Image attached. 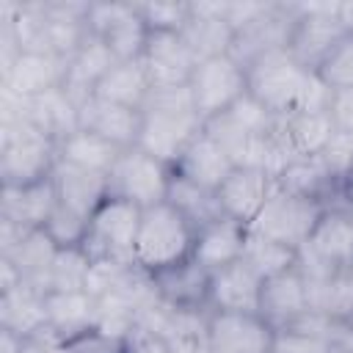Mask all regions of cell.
<instances>
[{
  "instance_id": "obj_36",
  "label": "cell",
  "mask_w": 353,
  "mask_h": 353,
  "mask_svg": "<svg viewBox=\"0 0 353 353\" xmlns=\"http://www.w3.org/2000/svg\"><path fill=\"white\" fill-rule=\"evenodd\" d=\"M91 276V259L83 248H58L55 262L50 268V290H85Z\"/></svg>"
},
{
  "instance_id": "obj_5",
  "label": "cell",
  "mask_w": 353,
  "mask_h": 353,
  "mask_svg": "<svg viewBox=\"0 0 353 353\" xmlns=\"http://www.w3.org/2000/svg\"><path fill=\"white\" fill-rule=\"evenodd\" d=\"M143 210L108 196L94 215L88 218V234L83 243V251L91 262H119V265H135V237L141 229Z\"/></svg>"
},
{
  "instance_id": "obj_8",
  "label": "cell",
  "mask_w": 353,
  "mask_h": 353,
  "mask_svg": "<svg viewBox=\"0 0 353 353\" xmlns=\"http://www.w3.org/2000/svg\"><path fill=\"white\" fill-rule=\"evenodd\" d=\"M298 268L306 279L353 268V212L347 207L331 204L323 212L312 237L298 251Z\"/></svg>"
},
{
  "instance_id": "obj_32",
  "label": "cell",
  "mask_w": 353,
  "mask_h": 353,
  "mask_svg": "<svg viewBox=\"0 0 353 353\" xmlns=\"http://www.w3.org/2000/svg\"><path fill=\"white\" fill-rule=\"evenodd\" d=\"M121 154V149L88 130H74L69 138H63L58 143V163L88 171V174H99L108 176V171L113 168L116 157Z\"/></svg>"
},
{
  "instance_id": "obj_44",
  "label": "cell",
  "mask_w": 353,
  "mask_h": 353,
  "mask_svg": "<svg viewBox=\"0 0 353 353\" xmlns=\"http://www.w3.org/2000/svg\"><path fill=\"white\" fill-rule=\"evenodd\" d=\"M328 113H331V121H334L336 130L353 135V88L334 91V94H331Z\"/></svg>"
},
{
  "instance_id": "obj_26",
  "label": "cell",
  "mask_w": 353,
  "mask_h": 353,
  "mask_svg": "<svg viewBox=\"0 0 353 353\" xmlns=\"http://www.w3.org/2000/svg\"><path fill=\"white\" fill-rule=\"evenodd\" d=\"M113 63H116V58H113L110 47L105 44V39L88 36V39L83 41V47L69 58L63 91H66L77 105H83L85 99L94 97L97 83L105 77V72H108Z\"/></svg>"
},
{
  "instance_id": "obj_16",
  "label": "cell",
  "mask_w": 353,
  "mask_h": 353,
  "mask_svg": "<svg viewBox=\"0 0 353 353\" xmlns=\"http://www.w3.org/2000/svg\"><path fill=\"white\" fill-rule=\"evenodd\" d=\"M14 102H17V110L11 116L28 121L30 127H36L41 135H47L55 143H61L74 130H80V105L63 91V85L50 88L39 97H30V99L14 97Z\"/></svg>"
},
{
  "instance_id": "obj_4",
  "label": "cell",
  "mask_w": 353,
  "mask_h": 353,
  "mask_svg": "<svg viewBox=\"0 0 353 353\" xmlns=\"http://www.w3.org/2000/svg\"><path fill=\"white\" fill-rule=\"evenodd\" d=\"M58 163V143L41 135L28 121L8 116L3 124L0 179L8 188L36 185L52 176Z\"/></svg>"
},
{
  "instance_id": "obj_27",
  "label": "cell",
  "mask_w": 353,
  "mask_h": 353,
  "mask_svg": "<svg viewBox=\"0 0 353 353\" xmlns=\"http://www.w3.org/2000/svg\"><path fill=\"white\" fill-rule=\"evenodd\" d=\"M44 290L19 281L11 290L0 292V328L17 334V336H30L41 328H47V309H44Z\"/></svg>"
},
{
  "instance_id": "obj_31",
  "label": "cell",
  "mask_w": 353,
  "mask_h": 353,
  "mask_svg": "<svg viewBox=\"0 0 353 353\" xmlns=\"http://www.w3.org/2000/svg\"><path fill=\"white\" fill-rule=\"evenodd\" d=\"M55 254H58V245L47 237L44 229H33V232H25L3 256L11 259V265L19 270L22 281L39 287L47 292V281H50V268L55 262Z\"/></svg>"
},
{
  "instance_id": "obj_37",
  "label": "cell",
  "mask_w": 353,
  "mask_h": 353,
  "mask_svg": "<svg viewBox=\"0 0 353 353\" xmlns=\"http://www.w3.org/2000/svg\"><path fill=\"white\" fill-rule=\"evenodd\" d=\"M317 157L325 165L336 190L345 193L347 185L353 182V135L342 132V130H334V135L328 138V143L323 146V152Z\"/></svg>"
},
{
  "instance_id": "obj_25",
  "label": "cell",
  "mask_w": 353,
  "mask_h": 353,
  "mask_svg": "<svg viewBox=\"0 0 353 353\" xmlns=\"http://www.w3.org/2000/svg\"><path fill=\"white\" fill-rule=\"evenodd\" d=\"M232 168H234L232 157L207 130H201L190 141V146L179 154V160L174 163V171L179 176H185V179H190L207 190H218L221 182L232 174Z\"/></svg>"
},
{
  "instance_id": "obj_7",
  "label": "cell",
  "mask_w": 353,
  "mask_h": 353,
  "mask_svg": "<svg viewBox=\"0 0 353 353\" xmlns=\"http://www.w3.org/2000/svg\"><path fill=\"white\" fill-rule=\"evenodd\" d=\"M325 210H328V204L309 199V196H298V193L276 185V190L270 193V199L265 201L259 215L251 221L248 232L270 237L276 243H284V245L301 251Z\"/></svg>"
},
{
  "instance_id": "obj_28",
  "label": "cell",
  "mask_w": 353,
  "mask_h": 353,
  "mask_svg": "<svg viewBox=\"0 0 353 353\" xmlns=\"http://www.w3.org/2000/svg\"><path fill=\"white\" fill-rule=\"evenodd\" d=\"M306 290L309 306L314 312L353 328V268H339L325 276L306 279Z\"/></svg>"
},
{
  "instance_id": "obj_35",
  "label": "cell",
  "mask_w": 353,
  "mask_h": 353,
  "mask_svg": "<svg viewBox=\"0 0 353 353\" xmlns=\"http://www.w3.org/2000/svg\"><path fill=\"white\" fill-rule=\"evenodd\" d=\"M243 262L265 281V279H273L279 273L298 268V251L284 245V243H276L270 237L248 232V240L243 248Z\"/></svg>"
},
{
  "instance_id": "obj_20",
  "label": "cell",
  "mask_w": 353,
  "mask_h": 353,
  "mask_svg": "<svg viewBox=\"0 0 353 353\" xmlns=\"http://www.w3.org/2000/svg\"><path fill=\"white\" fill-rule=\"evenodd\" d=\"M334 121L328 110H298L279 116L276 124V141L279 149L292 163L295 157H314L323 152L328 138L334 135Z\"/></svg>"
},
{
  "instance_id": "obj_42",
  "label": "cell",
  "mask_w": 353,
  "mask_h": 353,
  "mask_svg": "<svg viewBox=\"0 0 353 353\" xmlns=\"http://www.w3.org/2000/svg\"><path fill=\"white\" fill-rule=\"evenodd\" d=\"M121 353H174L168 336L149 323H138L121 345Z\"/></svg>"
},
{
  "instance_id": "obj_30",
  "label": "cell",
  "mask_w": 353,
  "mask_h": 353,
  "mask_svg": "<svg viewBox=\"0 0 353 353\" xmlns=\"http://www.w3.org/2000/svg\"><path fill=\"white\" fill-rule=\"evenodd\" d=\"M149 91H152V80L146 74L143 61H116L105 72V77L97 83L94 97L105 99V102H113V105L141 110Z\"/></svg>"
},
{
  "instance_id": "obj_38",
  "label": "cell",
  "mask_w": 353,
  "mask_h": 353,
  "mask_svg": "<svg viewBox=\"0 0 353 353\" xmlns=\"http://www.w3.org/2000/svg\"><path fill=\"white\" fill-rule=\"evenodd\" d=\"M44 232L58 248H83L85 234H88V218H83L80 212H74L58 201L52 215L44 223Z\"/></svg>"
},
{
  "instance_id": "obj_21",
  "label": "cell",
  "mask_w": 353,
  "mask_h": 353,
  "mask_svg": "<svg viewBox=\"0 0 353 353\" xmlns=\"http://www.w3.org/2000/svg\"><path fill=\"white\" fill-rule=\"evenodd\" d=\"M182 39L199 61L226 55L234 41V28L226 22V3H190V19L182 28Z\"/></svg>"
},
{
  "instance_id": "obj_9",
  "label": "cell",
  "mask_w": 353,
  "mask_h": 353,
  "mask_svg": "<svg viewBox=\"0 0 353 353\" xmlns=\"http://www.w3.org/2000/svg\"><path fill=\"white\" fill-rule=\"evenodd\" d=\"M339 3H292L295 22L290 30L287 50L309 72H314L323 58L345 39L350 30L336 17Z\"/></svg>"
},
{
  "instance_id": "obj_6",
  "label": "cell",
  "mask_w": 353,
  "mask_h": 353,
  "mask_svg": "<svg viewBox=\"0 0 353 353\" xmlns=\"http://www.w3.org/2000/svg\"><path fill=\"white\" fill-rule=\"evenodd\" d=\"M174 165L157 160L141 146L121 149L113 168L108 171V196L124 199L141 210L163 204L168 199Z\"/></svg>"
},
{
  "instance_id": "obj_3",
  "label": "cell",
  "mask_w": 353,
  "mask_h": 353,
  "mask_svg": "<svg viewBox=\"0 0 353 353\" xmlns=\"http://www.w3.org/2000/svg\"><path fill=\"white\" fill-rule=\"evenodd\" d=\"M196 226L168 201L146 207L141 215V229L135 237L132 262L146 276L174 268L193 254Z\"/></svg>"
},
{
  "instance_id": "obj_33",
  "label": "cell",
  "mask_w": 353,
  "mask_h": 353,
  "mask_svg": "<svg viewBox=\"0 0 353 353\" xmlns=\"http://www.w3.org/2000/svg\"><path fill=\"white\" fill-rule=\"evenodd\" d=\"M149 33L152 30L141 19L138 6L135 3H127L124 11L116 17V22L99 39H105V44L110 47V52H113L116 61H141L143 58V50H146V41H149Z\"/></svg>"
},
{
  "instance_id": "obj_10",
  "label": "cell",
  "mask_w": 353,
  "mask_h": 353,
  "mask_svg": "<svg viewBox=\"0 0 353 353\" xmlns=\"http://www.w3.org/2000/svg\"><path fill=\"white\" fill-rule=\"evenodd\" d=\"M188 91H190L196 113L204 121H210L248 94L245 66L237 63L229 52L204 58L196 63V69L188 80Z\"/></svg>"
},
{
  "instance_id": "obj_43",
  "label": "cell",
  "mask_w": 353,
  "mask_h": 353,
  "mask_svg": "<svg viewBox=\"0 0 353 353\" xmlns=\"http://www.w3.org/2000/svg\"><path fill=\"white\" fill-rule=\"evenodd\" d=\"M17 353H69V345L63 339H58L50 328H41L30 336H22Z\"/></svg>"
},
{
  "instance_id": "obj_12",
  "label": "cell",
  "mask_w": 353,
  "mask_h": 353,
  "mask_svg": "<svg viewBox=\"0 0 353 353\" xmlns=\"http://www.w3.org/2000/svg\"><path fill=\"white\" fill-rule=\"evenodd\" d=\"M276 190V176L265 168H251V165H234L232 174L221 182L215 190L221 215L251 226V221L259 215L270 193Z\"/></svg>"
},
{
  "instance_id": "obj_29",
  "label": "cell",
  "mask_w": 353,
  "mask_h": 353,
  "mask_svg": "<svg viewBox=\"0 0 353 353\" xmlns=\"http://www.w3.org/2000/svg\"><path fill=\"white\" fill-rule=\"evenodd\" d=\"M52 185L58 193V201L74 212H80L83 218H91L94 210L108 199V176L99 174H88L63 163H55L52 171Z\"/></svg>"
},
{
  "instance_id": "obj_24",
  "label": "cell",
  "mask_w": 353,
  "mask_h": 353,
  "mask_svg": "<svg viewBox=\"0 0 353 353\" xmlns=\"http://www.w3.org/2000/svg\"><path fill=\"white\" fill-rule=\"evenodd\" d=\"M80 130H88V132L116 143L119 149H130V146H138L141 110L91 97L80 105Z\"/></svg>"
},
{
  "instance_id": "obj_34",
  "label": "cell",
  "mask_w": 353,
  "mask_h": 353,
  "mask_svg": "<svg viewBox=\"0 0 353 353\" xmlns=\"http://www.w3.org/2000/svg\"><path fill=\"white\" fill-rule=\"evenodd\" d=\"M171 207H176L196 229H201L204 223L221 218V207H218V199H215V190H207L185 176H179L174 171L171 176V188H168V199H165Z\"/></svg>"
},
{
  "instance_id": "obj_15",
  "label": "cell",
  "mask_w": 353,
  "mask_h": 353,
  "mask_svg": "<svg viewBox=\"0 0 353 353\" xmlns=\"http://www.w3.org/2000/svg\"><path fill=\"white\" fill-rule=\"evenodd\" d=\"M143 66L152 80V88H174L188 85L199 58L182 39V33H163L152 30L146 50H143Z\"/></svg>"
},
{
  "instance_id": "obj_18",
  "label": "cell",
  "mask_w": 353,
  "mask_h": 353,
  "mask_svg": "<svg viewBox=\"0 0 353 353\" xmlns=\"http://www.w3.org/2000/svg\"><path fill=\"white\" fill-rule=\"evenodd\" d=\"M259 298L262 279L243 259L210 273V312H259Z\"/></svg>"
},
{
  "instance_id": "obj_39",
  "label": "cell",
  "mask_w": 353,
  "mask_h": 353,
  "mask_svg": "<svg viewBox=\"0 0 353 353\" xmlns=\"http://www.w3.org/2000/svg\"><path fill=\"white\" fill-rule=\"evenodd\" d=\"M314 74L334 91H345L353 88V33L345 36L325 58L323 63L314 69Z\"/></svg>"
},
{
  "instance_id": "obj_23",
  "label": "cell",
  "mask_w": 353,
  "mask_h": 353,
  "mask_svg": "<svg viewBox=\"0 0 353 353\" xmlns=\"http://www.w3.org/2000/svg\"><path fill=\"white\" fill-rule=\"evenodd\" d=\"M245 240H248V226L221 215V218L204 223L201 229H196L190 259H196L204 270L212 273L223 265H232V262L243 259Z\"/></svg>"
},
{
  "instance_id": "obj_45",
  "label": "cell",
  "mask_w": 353,
  "mask_h": 353,
  "mask_svg": "<svg viewBox=\"0 0 353 353\" xmlns=\"http://www.w3.org/2000/svg\"><path fill=\"white\" fill-rule=\"evenodd\" d=\"M339 353H353V350H342V347H339Z\"/></svg>"
},
{
  "instance_id": "obj_22",
  "label": "cell",
  "mask_w": 353,
  "mask_h": 353,
  "mask_svg": "<svg viewBox=\"0 0 353 353\" xmlns=\"http://www.w3.org/2000/svg\"><path fill=\"white\" fill-rule=\"evenodd\" d=\"M55 204H58V193H55L52 176L44 179V182H36V185H25V188L3 185L0 221L17 226L19 232L44 229V223L52 215Z\"/></svg>"
},
{
  "instance_id": "obj_17",
  "label": "cell",
  "mask_w": 353,
  "mask_h": 353,
  "mask_svg": "<svg viewBox=\"0 0 353 353\" xmlns=\"http://www.w3.org/2000/svg\"><path fill=\"white\" fill-rule=\"evenodd\" d=\"M47 328L63 339L74 342L97 331V295L88 290H50L44 295Z\"/></svg>"
},
{
  "instance_id": "obj_11",
  "label": "cell",
  "mask_w": 353,
  "mask_h": 353,
  "mask_svg": "<svg viewBox=\"0 0 353 353\" xmlns=\"http://www.w3.org/2000/svg\"><path fill=\"white\" fill-rule=\"evenodd\" d=\"M210 353H273L276 328L259 312H207Z\"/></svg>"
},
{
  "instance_id": "obj_14",
  "label": "cell",
  "mask_w": 353,
  "mask_h": 353,
  "mask_svg": "<svg viewBox=\"0 0 353 353\" xmlns=\"http://www.w3.org/2000/svg\"><path fill=\"white\" fill-rule=\"evenodd\" d=\"M66 66H69L66 58H58L50 52L19 50L3 66V85L11 97L30 99V97H39L50 88L63 85Z\"/></svg>"
},
{
  "instance_id": "obj_40",
  "label": "cell",
  "mask_w": 353,
  "mask_h": 353,
  "mask_svg": "<svg viewBox=\"0 0 353 353\" xmlns=\"http://www.w3.org/2000/svg\"><path fill=\"white\" fill-rule=\"evenodd\" d=\"M135 6L149 30L182 33V28L190 19V3H182V0H154V3H135Z\"/></svg>"
},
{
  "instance_id": "obj_2",
  "label": "cell",
  "mask_w": 353,
  "mask_h": 353,
  "mask_svg": "<svg viewBox=\"0 0 353 353\" xmlns=\"http://www.w3.org/2000/svg\"><path fill=\"white\" fill-rule=\"evenodd\" d=\"M201 130L204 119L196 113L188 85L152 88L141 108L138 146L157 160L174 165Z\"/></svg>"
},
{
  "instance_id": "obj_19",
  "label": "cell",
  "mask_w": 353,
  "mask_h": 353,
  "mask_svg": "<svg viewBox=\"0 0 353 353\" xmlns=\"http://www.w3.org/2000/svg\"><path fill=\"white\" fill-rule=\"evenodd\" d=\"M309 290L301 268H292L287 273H279L273 279L262 281V298H259V314L279 331L290 328L295 320H301L309 312Z\"/></svg>"
},
{
  "instance_id": "obj_1",
  "label": "cell",
  "mask_w": 353,
  "mask_h": 353,
  "mask_svg": "<svg viewBox=\"0 0 353 353\" xmlns=\"http://www.w3.org/2000/svg\"><path fill=\"white\" fill-rule=\"evenodd\" d=\"M248 94L273 116L298 110H328L331 88L309 69H303L287 47L270 50L245 66Z\"/></svg>"
},
{
  "instance_id": "obj_13",
  "label": "cell",
  "mask_w": 353,
  "mask_h": 353,
  "mask_svg": "<svg viewBox=\"0 0 353 353\" xmlns=\"http://www.w3.org/2000/svg\"><path fill=\"white\" fill-rule=\"evenodd\" d=\"M152 279L154 298L171 309L185 314H207L210 306V270H204L196 259H185L174 268H165Z\"/></svg>"
},
{
  "instance_id": "obj_41",
  "label": "cell",
  "mask_w": 353,
  "mask_h": 353,
  "mask_svg": "<svg viewBox=\"0 0 353 353\" xmlns=\"http://www.w3.org/2000/svg\"><path fill=\"white\" fill-rule=\"evenodd\" d=\"M273 353H339V347L323 336L303 334L295 328H281L276 331Z\"/></svg>"
}]
</instances>
